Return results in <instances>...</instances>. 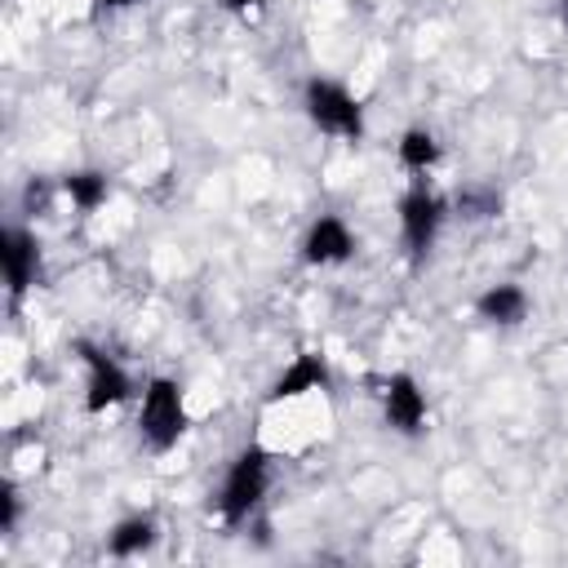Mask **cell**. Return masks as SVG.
Returning <instances> with one entry per match:
<instances>
[{
  "label": "cell",
  "instance_id": "cell-7",
  "mask_svg": "<svg viewBox=\"0 0 568 568\" xmlns=\"http://www.w3.org/2000/svg\"><path fill=\"white\" fill-rule=\"evenodd\" d=\"M382 408H386V422L399 430V435H417L426 426V390L417 386V377L408 373H395L386 386H382Z\"/></svg>",
  "mask_w": 568,
  "mask_h": 568
},
{
  "label": "cell",
  "instance_id": "cell-2",
  "mask_svg": "<svg viewBox=\"0 0 568 568\" xmlns=\"http://www.w3.org/2000/svg\"><path fill=\"white\" fill-rule=\"evenodd\" d=\"M271 488V457L262 448H244L231 466H226V479H222V493H217V510L226 524H240L248 519L262 497Z\"/></svg>",
  "mask_w": 568,
  "mask_h": 568
},
{
  "label": "cell",
  "instance_id": "cell-13",
  "mask_svg": "<svg viewBox=\"0 0 568 568\" xmlns=\"http://www.w3.org/2000/svg\"><path fill=\"white\" fill-rule=\"evenodd\" d=\"M62 191L75 200V209L93 213V209L106 200V178H102V173H71V178L62 182Z\"/></svg>",
  "mask_w": 568,
  "mask_h": 568
},
{
  "label": "cell",
  "instance_id": "cell-8",
  "mask_svg": "<svg viewBox=\"0 0 568 568\" xmlns=\"http://www.w3.org/2000/svg\"><path fill=\"white\" fill-rule=\"evenodd\" d=\"M0 262H4V284L9 293H27L36 284V266H40V253H36V240L27 231H4V248H0Z\"/></svg>",
  "mask_w": 568,
  "mask_h": 568
},
{
  "label": "cell",
  "instance_id": "cell-3",
  "mask_svg": "<svg viewBox=\"0 0 568 568\" xmlns=\"http://www.w3.org/2000/svg\"><path fill=\"white\" fill-rule=\"evenodd\" d=\"M302 102H306V115H311V124L320 133H333V138H359L364 133V106L346 84L315 75L306 84Z\"/></svg>",
  "mask_w": 568,
  "mask_h": 568
},
{
  "label": "cell",
  "instance_id": "cell-12",
  "mask_svg": "<svg viewBox=\"0 0 568 568\" xmlns=\"http://www.w3.org/2000/svg\"><path fill=\"white\" fill-rule=\"evenodd\" d=\"M399 164L413 169V173L435 169V164H439V142H435V133H430V129H408V133L399 138Z\"/></svg>",
  "mask_w": 568,
  "mask_h": 568
},
{
  "label": "cell",
  "instance_id": "cell-4",
  "mask_svg": "<svg viewBox=\"0 0 568 568\" xmlns=\"http://www.w3.org/2000/svg\"><path fill=\"white\" fill-rule=\"evenodd\" d=\"M439 226H444V200H439L435 191L417 186V191H408V195L399 200V235H404V248H408L413 257H422V253L435 244Z\"/></svg>",
  "mask_w": 568,
  "mask_h": 568
},
{
  "label": "cell",
  "instance_id": "cell-1",
  "mask_svg": "<svg viewBox=\"0 0 568 568\" xmlns=\"http://www.w3.org/2000/svg\"><path fill=\"white\" fill-rule=\"evenodd\" d=\"M138 430L155 453H164V448H173L182 439V430H186V395H182V386L173 377L146 382L142 408H138Z\"/></svg>",
  "mask_w": 568,
  "mask_h": 568
},
{
  "label": "cell",
  "instance_id": "cell-5",
  "mask_svg": "<svg viewBox=\"0 0 568 568\" xmlns=\"http://www.w3.org/2000/svg\"><path fill=\"white\" fill-rule=\"evenodd\" d=\"M80 359H84V368H89V386H84V408H89V413H106V408H115V404H124V399L133 395L129 373H124L111 355H102V351H93L89 342H80Z\"/></svg>",
  "mask_w": 568,
  "mask_h": 568
},
{
  "label": "cell",
  "instance_id": "cell-6",
  "mask_svg": "<svg viewBox=\"0 0 568 568\" xmlns=\"http://www.w3.org/2000/svg\"><path fill=\"white\" fill-rule=\"evenodd\" d=\"M351 253H355V231H351L337 213H324V217L311 222V231H306V240H302V257H306L311 266H337V262H346Z\"/></svg>",
  "mask_w": 568,
  "mask_h": 568
},
{
  "label": "cell",
  "instance_id": "cell-9",
  "mask_svg": "<svg viewBox=\"0 0 568 568\" xmlns=\"http://www.w3.org/2000/svg\"><path fill=\"white\" fill-rule=\"evenodd\" d=\"M324 386H328L324 359H320V355H297V359L280 373V382H275V390H271V404H284V399H297V395H311V390H324Z\"/></svg>",
  "mask_w": 568,
  "mask_h": 568
},
{
  "label": "cell",
  "instance_id": "cell-10",
  "mask_svg": "<svg viewBox=\"0 0 568 568\" xmlns=\"http://www.w3.org/2000/svg\"><path fill=\"white\" fill-rule=\"evenodd\" d=\"M475 311H479V320L510 328V324H519V320L528 315V293H524L519 284H493V288L479 293Z\"/></svg>",
  "mask_w": 568,
  "mask_h": 568
},
{
  "label": "cell",
  "instance_id": "cell-15",
  "mask_svg": "<svg viewBox=\"0 0 568 568\" xmlns=\"http://www.w3.org/2000/svg\"><path fill=\"white\" fill-rule=\"evenodd\" d=\"M102 4H133V0H102Z\"/></svg>",
  "mask_w": 568,
  "mask_h": 568
},
{
  "label": "cell",
  "instance_id": "cell-14",
  "mask_svg": "<svg viewBox=\"0 0 568 568\" xmlns=\"http://www.w3.org/2000/svg\"><path fill=\"white\" fill-rule=\"evenodd\" d=\"M222 4H226V9H231V13H248V9H253V4H257V0H222Z\"/></svg>",
  "mask_w": 568,
  "mask_h": 568
},
{
  "label": "cell",
  "instance_id": "cell-11",
  "mask_svg": "<svg viewBox=\"0 0 568 568\" xmlns=\"http://www.w3.org/2000/svg\"><path fill=\"white\" fill-rule=\"evenodd\" d=\"M155 537H160V528H155V519L151 515H133V519H120L115 524V532L106 537V550L111 555H142V550H151L155 546Z\"/></svg>",
  "mask_w": 568,
  "mask_h": 568
}]
</instances>
